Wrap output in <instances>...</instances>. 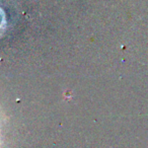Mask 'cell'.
<instances>
[{
    "mask_svg": "<svg viewBox=\"0 0 148 148\" xmlns=\"http://www.w3.org/2000/svg\"><path fill=\"white\" fill-rule=\"evenodd\" d=\"M5 25H6V21H5V15L4 12L1 8H0V33H2V31L4 29Z\"/></svg>",
    "mask_w": 148,
    "mask_h": 148,
    "instance_id": "cell-1",
    "label": "cell"
}]
</instances>
